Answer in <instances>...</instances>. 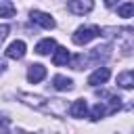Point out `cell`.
I'll list each match as a JSON object with an SVG mask.
<instances>
[{
  "mask_svg": "<svg viewBox=\"0 0 134 134\" xmlns=\"http://www.w3.org/2000/svg\"><path fill=\"white\" fill-rule=\"evenodd\" d=\"M105 4H107V6H115V4H117V0H105Z\"/></svg>",
  "mask_w": 134,
  "mask_h": 134,
  "instance_id": "22",
  "label": "cell"
},
{
  "mask_svg": "<svg viewBox=\"0 0 134 134\" xmlns=\"http://www.w3.org/2000/svg\"><path fill=\"white\" fill-rule=\"evenodd\" d=\"M54 48H57V40H54V38H44V40H40V42L36 44V52L42 54V57L50 54Z\"/></svg>",
  "mask_w": 134,
  "mask_h": 134,
  "instance_id": "12",
  "label": "cell"
},
{
  "mask_svg": "<svg viewBox=\"0 0 134 134\" xmlns=\"http://www.w3.org/2000/svg\"><path fill=\"white\" fill-rule=\"evenodd\" d=\"M117 86L124 88V90H132V88H134V69L121 71V73L117 75Z\"/></svg>",
  "mask_w": 134,
  "mask_h": 134,
  "instance_id": "13",
  "label": "cell"
},
{
  "mask_svg": "<svg viewBox=\"0 0 134 134\" xmlns=\"http://www.w3.org/2000/svg\"><path fill=\"white\" fill-rule=\"evenodd\" d=\"M19 98L25 105H29V107H34L38 111L50 113V98H44V96H38V94H29V92H19Z\"/></svg>",
  "mask_w": 134,
  "mask_h": 134,
  "instance_id": "3",
  "label": "cell"
},
{
  "mask_svg": "<svg viewBox=\"0 0 134 134\" xmlns=\"http://www.w3.org/2000/svg\"><path fill=\"white\" fill-rule=\"evenodd\" d=\"M6 36H8V25H4V23H2V25H0V44L6 40Z\"/></svg>",
  "mask_w": 134,
  "mask_h": 134,
  "instance_id": "19",
  "label": "cell"
},
{
  "mask_svg": "<svg viewBox=\"0 0 134 134\" xmlns=\"http://www.w3.org/2000/svg\"><path fill=\"white\" fill-rule=\"evenodd\" d=\"M88 111H90V107H88V103H86L84 98H77V100H73V103L69 105V115L75 117V119L88 117Z\"/></svg>",
  "mask_w": 134,
  "mask_h": 134,
  "instance_id": "8",
  "label": "cell"
},
{
  "mask_svg": "<svg viewBox=\"0 0 134 134\" xmlns=\"http://www.w3.org/2000/svg\"><path fill=\"white\" fill-rule=\"evenodd\" d=\"M6 57L8 59H15V61H19V59H23L25 57V52H27V46H25V42L23 40H15V42H10L8 46H6Z\"/></svg>",
  "mask_w": 134,
  "mask_h": 134,
  "instance_id": "7",
  "label": "cell"
},
{
  "mask_svg": "<svg viewBox=\"0 0 134 134\" xmlns=\"http://www.w3.org/2000/svg\"><path fill=\"white\" fill-rule=\"evenodd\" d=\"M4 69H6V61H2V59H0V73H2Z\"/></svg>",
  "mask_w": 134,
  "mask_h": 134,
  "instance_id": "21",
  "label": "cell"
},
{
  "mask_svg": "<svg viewBox=\"0 0 134 134\" xmlns=\"http://www.w3.org/2000/svg\"><path fill=\"white\" fill-rule=\"evenodd\" d=\"M109 75H111V71H109V67H96L90 75H88V84L90 86H98V84H105L107 80H109Z\"/></svg>",
  "mask_w": 134,
  "mask_h": 134,
  "instance_id": "10",
  "label": "cell"
},
{
  "mask_svg": "<svg viewBox=\"0 0 134 134\" xmlns=\"http://www.w3.org/2000/svg\"><path fill=\"white\" fill-rule=\"evenodd\" d=\"M103 103H105L107 115H111V113H117V111L121 109V98H119V96H115V94H109V96H107V100H103Z\"/></svg>",
  "mask_w": 134,
  "mask_h": 134,
  "instance_id": "15",
  "label": "cell"
},
{
  "mask_svg": "<svg viewBox=\"0 0 134 134\" xmlns=\"http://www.w3.org/2000/svg\"><path fill=\"white\" fill-rule=\"evenodd\" d=\"M109 57H111V44L96 46V48H92L88 54H84V59H86V65H90V63H100V61H107Z\"/></svg>",
  "mask_w": 134,
  "mask_h": 134,
  "instance_id": "4",
  "label": "cell"
},
{
  "mask_svg": "<svg viewBox=\"0 0 134 134\" xmlns=\"http://www.w3.org/2000/svg\"><path fill=\"white\" fill-rule=\"evenodd\" d=\"M117 15L124 19H132L134 17V2H121L117 6Z\"/></svg>",
  "mask_w": 134,
  "mask_h": 134,
  "instance_id": "18",
  "label": "cell"
},
{
  "mask_svg": "<svg viewBox=\"0 0 134 134\" xmlns=\"http://www.w3.org/2000/svg\"><path fill=\"white\" fill-rule=\"evenodd\" d=\"M132 109H134V103H132Z\"/></svg>",
  "mask_w": 134,
  "mask_h": 134,
  "instance_id": "23",
  "label": "cell"
},
{
  "mask_svg": "<svg viewBox=\"0 0 134 134\" xmlns=\"http://www.w3.org/2000/svg\"><path fill=\"white\" fill-rule=\"evenodd\" d=\"M88 117H90L92 121H98V119L107 117V109H105V103H103V100H98L96 105H92V109L88 111Z\"/></svg>",
  "mask_w": 134,
  "mask_h": 134,
  "instance_id": "16",
  "label": "cell"
},
{
  "mask_svg": "<svg viewBox=\"0 0 134 134\" xmlns=\"http://www.w3.org/2000/svg\"><path fill=\"white\" fill-rule=\"evenodd\" d=\"M92 8H94V0H67V10L77 17L88 15Z\"/></svg>",
  "mask_w": 134,
  "mask_h": 134,
  "instance_id": "5",
  "label": "cell"
},
{
  "mask_svg": "<svg viewBox=\"0 0 134 134\" xmlns=\"http://www.w3.org/2000/svg\"><path fill=\"white\" fill-rule=\"evenodd\" d=\"M44 77H46V67H44V65L31 63V65L27 67V80H29L31 84H38V82H42Z\"/></svg>",
  "mask_w": 134,
  "mask_h": 134,
  "instance_id": "9",
  "label": "cell"
},
{
  "mask_svg": "<svg viewBox=\"0 0 134 134\" xmlns=\"http://www.w3.org/2000/svg\"><path fill=\"white\" fill-rule=\"evenodd\" d=\"M100 36H105L111 46H115L121 54L134 52V27H103Z\"/></svg>",
  "mask_w": 134,
  "mask_h": 134,
  "instance_id": "1",
  "label": "cell"
},
{
  "mask_svg": "<svg viewBox=\"0 0 134 134\" xmlns=\"http://www.w3.org/2000/svg\"><path fill=\"white\" fill-rule=\"evenodd\" d=\"M15 13H17V8H15L13 2H8V0H0V17L10 19V17H15Z\"/></svg>",
  "mask_w": 134,
  "mask_h": 134,
  "instance_id": "17",
  "label": "cell"
},
{
  "mask_svg": "<svg viewBox=\"0 0 134 134\" xmlns=\"http://www.w3.org/2000/svg\"><path fill=\"white\" fill-rule=\"evenodd\" d=\"M69 59H71V54H69V50L67 48H63V46H57L54 50H52V63L54 65H67L69 63Z\"/></svg>",
  "mask_w": 134,
  "mask_h": 134,
  "instance_id": "14",
  "label": "cell"
},
{
  "mask_svg": "<svg viewBox=\"0 0 134 134\" xmlns=\"http://www.w3.org/2000/svg\"><path fill=\"white\" fill-rule=\"evenodd\" d=\"M52 86H54V90H59V92H69V90H73V80L59 73V75L52 77Z\"/></svg>",
  "mask_w": 134,
  "mask_h": 134,
  "instance_id": "11",
  "label": "cell"
},
{
  "mask_svg": "<svg viewBox=\"0 0 134 134\" xmlns=\"http://www.w3.org/2000/svg\"><path fill=\"white\" fill-rule=\"evenodd\" d=\"M98 36H100V27H96V25H82V27H77V29L73 31L71 40H73V44H77V46H86L88 42H92V40L98 38Z\"/></svg>",
  "mask_w": 134,
  "mask_h": 134,
  "instance_id": "2",
  "label": "cell"
},
{
  "mask_svg": "<svg viewBox=\"0 0 134 134\" xmlns=\"http://www.w3.org/2000/svg\"><path fill=\"white\" fill-rule=\"evenodd\" d=\"M8 124H10V119H8L6 115H0V128H6Z\"/></svg>",
  "mask_w": 134,
  "mask_h": 134,
  "instance_id": "20",
  "label": "cell"
},
{
  "mask_svg": "<svg viewBox=\"0 0 134 134\" xmlns=\"http://www.w3.org/2000/svg\"><path fill=\"white\" fill-rule=\"evenodd\" d=\"M29 19H31V23H36V25H40L44 29H52L57 25V21L48 13H44V10H31L29 13Z\"/></svg>",
  "mask_w": 134,
  "mask_h": 134,
  "instance_id": "6",
  "label": "cell"
}]
</instances>
